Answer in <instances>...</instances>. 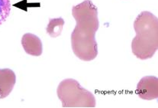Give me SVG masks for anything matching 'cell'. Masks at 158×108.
Listing matches in <instances>:
<instances>
[{"mask_svg":"<svg viewBox=\"0 0 158 108\" xmlns=\"http://www.w3.org/2000/svg\"><path fill=\"white\" fill-rule=\"evenodd\" d=\"M64 25V20L62 18L50 19L49 23H48L46 28L47 33L51 38H57L58 36L60 35L61 32H62Z\"/></svg>","mask_w":158,"mask_h":108,"instance_id":"7","label":"cell"},{"mask_svg":"<svg viewBox=\"0 0 158 108\" xmlns=\"http://www.w3.org/2000/svg\"><path fill=\"white\" fill-rule=\"evenodd\" d=\"M16 83L15 74L9 68L0 69V99L9 96Z\"/></svg>","mask_w":158,"mask_h":108,"instance_id":"5","label":"cell"},{"mask_svg":"<svg viewBox=\"0 0 158 108\" xmlns=\"http://www.w3.org/2000/svg\"><path fill=\"white\" fill-rule=\"evenodd\" d=\"M11 12L10 0H0V25L5 22Z\"/></svg>","mask_w":158,"mask_h":108,"instance_id":"8","label":"cell"},{"mask_svg":"<svg viewBox=\"0 0 158 108\" xmlns=\"http://www.w3.org/2000/svg\"><path fill=\"white\" fill-rule=\"evenodd\" d=\"M22 45L25 52L30 55L38 57L42 54V42L41 39L34 34H25L22 36Z\"/></svg>","mask_w":158,"mask_h":108,"instance_id":"6","label":"cell"},{"mask_svg":"<svg viewBox=\"0 0 158 108\" xmlns=\"http://www.w3.org/2000/svg\"><path fill=\"white\" fill-rule=\"evenodd\" d=\"M77 25L71 34L74 54L80 60L91 62L98 55L96 33L99 29L98 9L90 0H85L72 9Z\"/></svg>","mask_w":158,"mask_h":108,"instance_id":"1","label":"cell"},{"mask_svg":"<svg viewBox=\"0 0 158 108\" xmlns=\"http://www.w3.org/2000/svg\"><path fill=\"white\" fill-rule=\"evenodd\" d=\"M57 97L63 107H95L96 98L75 79H65L58 85Z\"/></svg>","mask_w":158,"mask_h":108,"instance_id":"3","label":"cell"},{"mask_svg":"<svg viewBox=\"0 0 158 108\" xmlns=\"http://www.w3.org/2000/svg\"><path fill=\"white\" fill-rule=\"evenodd\" d=\"M136 93L141 99L146 101L157 99L158 97V78L154 76L142 77L138 82Z\"/></svg>","mask_w":158,"mask_h":108,"instance_id":"4","label":"cell"},{"mask_svg":"<svg viewBox=\"0 0 158 108\" xmlns=\"http://www.w3.org/2000/svg\"><path fill=\"white\" fill-rule=\"evenodd\" d=\"M136 36L131 42L133 54L138 58H151L158 48V20L151 12L144 11L140 13L134 22Z\"/></svg>","mask_w":158,"mask_h":108,"instance_id":"2","label":"cell"}]
</instances>
